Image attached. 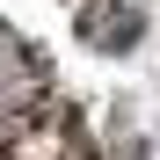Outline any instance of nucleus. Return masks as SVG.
<instances>
[{"label":"nucleus","instance_id":"obj_1","mask_svg":"<svg viewBox=\"0 0 160 160\" xmlns=\"http://www.w3.org/2000/svg\"><path fill=\"white\" fill-rule=\"evenodd\" d=\"M0 160H95V153H88V138H80V117L66 109V102H51V95H44L37 109L8 131Z\"/></svg>","mask_w":160,"mask_h":160},{"label":"nucleus","instance_id":"obj_2","mask_svg":"<svg viewBox=\"0 0 160 160\" xmlns=\"http://www.w3.org/2000/svg\"><path fill=\"white\" fill-rule=\"evenodd\" d=\"M44 95H51V88H44V66H37V51L22 44V37H8V29H0V146H8V131L29 117Z\"/></svg>","mask_w":160,"mask_h":160},{"label":"nucleus","instance_id":"obj_3","mask_svg":"<svg viewBox=\"0 0 160 160\" xmlns=\"http://www.w3.org/2000/svg\"><path fill=\"white\" fill-rule=\"evenodd\" d=\"M138 8H131V0H88V8H80V37H88L95 51H131L138 44Z\"/></svg>","mask_w":160,"mask_h":160},{"label":"nucleus","instance_id":"obj_4","mask_svg":"<svg viewBox=\"0 0 160 160\" xmlns=\"http://www.w3.org/2000/svg\"><path fill=\"white\" fill-rule=\"evenodd\" d=\"M117 160H146V146H138V138L124 131V138H117Z\"/></svg>","mask_w":160,"mask_h":160}]
</instances>
